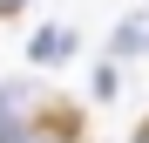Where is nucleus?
<instances>
[{"mask_svg": "<svg viewBox=\"0 0 149 143\" xmlns=\"http://www.w3.org/2000/svg\"><path fill=\"white\" fill-rule=\"evenodd\" d=\"M14 143H81V136H74V130H61V123H41V130L14 136Z\"/></svg>", "mask_w": 149, "mask_h": 143, "instance_id": "1", "label": "nucleus"}, {"mask_svg": "<svg viewBox=\"0 0 149 143\" xmlns=\"http://www.w3.org/2000/svg\"><path fill=\"white\" fill-rule=\"evenodd\" d=\"M54 55H68V34H61V27H47V34L34 41V61H54Z\"/></svg>", "mask_w": 149, "mask_h": 143, "instance_id": "2", "label": "nucleus"}, {"mask_svg": "<svg viewBox=\"0 0 149 143\" xmlns=\"http://www.w3.org/2000/svg\"><path fill=\"white\" fill-rule=\"evenodd\" d=\"M14 7H27V0H0V14H14Z\"/></svg>", "mask_w": 149, "mask_h": 143, "instance_id": "3", "label": "nucleus"}, {"mask_svg": "<svg viewBox=\"0 0 149 143\" xmlns=\"http://www.w3.org/2000/svg\"><path fill=\"white\" fill-rule=\"evenodd\" d=\"M136 143H149V123H142V130H136Z\"/></svg>", "mask_w": 149, "mask_h": 143, "instance_id": "4", "label": "nucleus"}]
</instances>
